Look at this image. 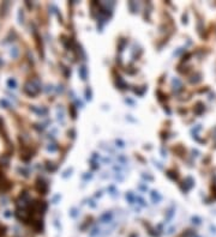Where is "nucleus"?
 <instances>
[{"mask_svg": "<svg viewBox=\"0 0 216 237\" xmlns=\"http://www.w3.org/2000/svg\"><path fill=\"white\" fill-rule=\"evenodd\" d=\"M7 84H8V86H11L12 89H15L16 88V80H13V79H10L7 82Z\"/></svg>", "mask_w": 216, "mask_h": 237, "instance_id": "2", "label": "nucleus"}, {"mask_svg": "<svg viewBox=\"0 0 216 237\" xmlns=\"http://www.w3.org/2000/svg\"><path fill=\"white\" fill-rule=\"evenodd\" d=\"M25 92L28 95H36L39 92V86L35 85V82H28L25 84V88H24Z\"/></svg>", "mask_w": 216, "mask_h": 237, "instance_id": "1", "label": "nucleus"}]
</instances>
